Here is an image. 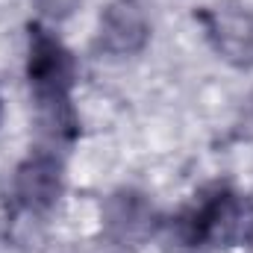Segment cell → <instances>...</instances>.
Masks as SVG:
<instances>
[{"instance_id": "obj_1", "label": "cell", "mask_w": 253, "mask_h": 253, "mask_svg": "<svg viewBox=\"0 0 253 253\" xmlns=\"http://www.w3.org/2000/svg\"><path fill=\"white\" fill-rule=\"evenodd\" d=\"M27 77L36 88L42 112L50 115V121L59 126H74L68 109V91L74 83V59L62 47L59 39H53L42 27H30V59Z\"/></svg>"}, {"instance_id": "obj_2", "label": "cell", "mask_w": 253, "mask_h": 253, "mask_svg": "<svg viewBox=\"0 0 253 253\" xmlns=\"http://www.w3.org/2000/svg\"><path fill=\"white\" fill-rule=\"evenodd\" d=\"M239 212H236V200L227 191L212 194L209 200H203L194 212L189 215V239L191 242H227L236 230Z\"/></svg>"}, {"instance_id": "obj_3", "label": "cell", "mask_w": 253, "mask_h": 253, "mask_svg": "<svg viewBox=\"0 0 253 253\" xmlns=\"http://www.w3.org/2000/svg\"><path fill=\"white\" fill-rule=\"evenodd\" d=\"M18 186L30 206H47L59 191V165L53 159H36L21 171Z\"/></svg>"}, {"instance_id": "obj_4", "label": "cell", "mask_w": 253, "mask_h": 253, "mask_svg": "<svg viewBox=\"0 0 253 253\" xmlns=\"http://www.w3.org/2000/svg\"><path fill=\"white\" fill-rule=\"evenodd\" d=\"M251 245H253V221H251Z\"/></svg>"}]
</instances>
